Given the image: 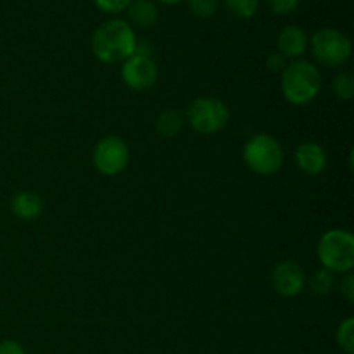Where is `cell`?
Instances as JSON below:
<instances>
[{
    "instance_id": "cell-1",
    "label": "cell",
    "mask_w": 354,
    "mask_h": 354,
    "mask_svg": "<svg viewBox=\"0 0 354 354\" xmlns=\"http://www.w3.org/2000/svg\"><path fill=\"white\" fill-rule=\"evenodd\" d=\"M133 28L123 19H111L100 24L92 37V50L100 62H124L137 50Z\"/></svg>"
},
{
    "instance_id": "cell-2",
    "label": "cell",
    "mask_w": 354,
    "mask_h": 354,
    "mask_svg": "<svg viewBox=\"0 0 354 354\" xmlns=\"http://www.w3.org/2000/svg\"><path fill=\"white\" fill-rule=\"evenodd\" d=\"M280 88L289 104L306 106L322 92V75L313 62L296 59L282 71Z\"/></svg>"
},
{
    "instance_id": "cell-3",
    "label": "cell",
    "mask_w": 354,
    "mask_h": 354,
    "mask_svg": "<svg viewBox=\"0 0 354 354\" xmlns=\"http://www.w3.org/2000/svg\"><path fill=\"white\" fill-rule=\"evenodd\" d=\"M318 259L330 273H349L354 268V237L349 230L334 228L318 241Z\"/></svg>"
},
{
    "instance_id": "cell-4",
    "label": "cell",
    "mask_w": 354,
    "mask_h": 354,
    "mask_svg": "<svg viewBox=\"0 0 354 354\" xmlns=\"http://www.w3.org/2000/svg\"><path fill=\"white\" fill-rule=\"evenodd\" d=\"M242 156L249 169L261 176L275 175L283 165L282 145L268 133H258L249 138L245 142Z\"/></svg>"
},
{
    "instance_id": "cell-5",
    "label": "cell",
    "mask_w": 354,
    "mask_h": 354,
    "mask_svg": "<svg viewBox=\"0 0 354 354\" xmlns=\"http://www.w3.org/2000/svg\"><path fill=\"white\" fill-rule=\"evenodd\" d=\"M189 124L201 135H213L223 130L230 120V111L216 97H199L187 111Z\"/></svg>"
},
{
    "instance_id": "cell-6",
    "label": "cell",
    "mask_w": 354,
    "mask_h": 354,
    "mask_svg": "<svg viewBox=\"0 0 354 354\" xmlns=\"http://www.w3.org/2000/svg\"><path fill=\"white\" fill-rule=\"evenodd\" d=\"M315 59L327 68H339L351 57V40L335 28H322L311 38Z\"/></svg>"
},
{
    "instance_id": "cell-7",
    "label": "cell",
    "mask_w": 354,
    "mask_h": 354,
    "mask_svg": "<svg viewBox=\"0 0 354 354\" xmlns=\"http://www.w3.org/2000/svg\"><path fill=\"white\" fill-rule=\"evenodd\" d=\"M130 161L128 145L116 135L100 138L93 147V165L97 171L106 176H116L127 169Z\"/></svg>"
},
{
    "instance_id": "cell-8",
    "label": "cell",
    "mask_w": 354,
    "mask_h": 354,
    "mask_svg": "<svg viewBox=\"0 0 354 354\" xmlns=\"http://www.w3.org/2000/svg\"><path fill=\"white\" fill-rule=\"evenodd\" d=\"M158 66L152 61L151 55L133 54L123 62V68H121L123 82L137 92H144L154 86V83L158 82Z\"/></svg>"
},
{
    "instance_id": "cell-9",
    "label": "cell",
    "mask_w": 354,
    "mask_h": 354,
    "mask_svg": "<svg viewBox=\"0 0 354 354\" xmlns=\"http://www.w3.org/2000/svg\"><path fill=\"white\" fill-rule=\"evenodd\" d=\"M272 286L275 292L282 297L299 296L306 286L304 270L292 259L277 263L272 272Z\"/></svg>"
},
{
    "instance_id": "cell-10",
    "label": "cell",
    "mask_w": 354,
    "mask_h": 354,
    "mask_svg": "<svg viewBox=\"0 0 354 354\" xmlns=\"http://www.w3.org/2000/svg\"><path fill=\"white\" fill-rule=\"evenodd\" d=\"M294 161L297 168L310 176H318L327 168L325 149L317 142H304L294 152Z\"/></svg>"
},
{
    "instance_id": "cell-11",
    "label": "cell",
    "mask_w": 354,
    "mask_h": 354,
    "mask_svg": "<svg viewBox=\"0 0 354 354\" xmlns=\"http://www.w3.org/2000/svg\"><path fill=\"white\" fill-rule=\"evenodd\" d=\"M277 47H279V54H282L286 59L301 57L308 48L306 31L299 26H294V24L286 26L279 33V38H277Z\"/></svg>"
},
{
    "instance_id": "cell-12",
    "label": "cell",
    "mask_w": 354,
    "mask_h": 354,
    "mask_svg": "<svg viewBox=\"0 0 354 354\" xmlns=\"http://www.w3.org/2000/svg\"><path fill=\"white\" fill-rule=\"evenodd\" d=\"M10 209L16 214L19 220H35L44 211V203H41L40 196L30 192V190H23V192H17L16 196L10 201Z\"/></svg>"
},
{
    "instance_id": "cell-13",
    "label": "cell",
    "mask_w": 354,
    "mask_h": 354,
    "mask_svg": "<svg viewBox=\"0 0 354 354\" xmlns=\"http://www.w3.org/2000/svg\"><path fill=\"white\" fill-rule=\"evenodd\" d=\"M127 10L128 17L140 28L152 26L159 17L158 6L152 0H131Z\"/></svg>"
},
{
    "instance_id": "cell-14",
    "label": "cell",
    "mask_w": 354,
    "mask_h": 354,
    "mask_svg": "<svg viewBox=\"0 0 354 354\" xmlns=\"http://www.w3.org/2000/svg\"><path fill=\"white\" fill-rule=\"evenodd\" d=\"M183 116L175 109H166L156 120V133L162 138H173L182 131Z\"/></svg>"
},
{
    "instance_id": "cell-15",
    "label": "cell",
    "mask_w": 354,
    "mask_h": 354,
    "mask_svg": "<svg viewBox=\"0 0 354 354\" xmlns=\"http://www.w3.org/2000/svg\"><path fill=\"white\" fill-rule=\"evenodd\" d=\"M335 339H337V344L342 351L346 354H354V318H346L339 325Z\"/></svg>"
},
{
    "instance_id": "cell-16",
    "label": "cell",
    "mask_w": 354,
    "mask_h": 354,
    "mask_svg": "<svg viewBox=\"0 0 354 354\" xmlns=\"http://www.w3.org/2000/svg\"><path fill=\"white\" fill-rule=\"evenodd\" d=\"M310 289L311 292L317 294V296H327V294L334 289V273H330L325 268L318 270V272L311 277Z\"/></svg>"
},
{
    "instance_id": "cell-17",
    "label": "cell",
    "mask_w": 354,
    "mask_h": 354,
    "mask_svg": "<svg viewBox=\"0 0 354 354\" xmlns=\"http://www.w3.org/2000/svg\"><path fill=\"white\" fill-rule=\"evenodd\" d=\"M225 6L234 16L241 19H251L258 12L259 0H225Z\"/></svg>"
},
{
    "instance_id": "cell-18",
    "label": "cell",
    "mask_w": 354,
    "mask_h": 354,
    "mask_svg": "<svg viewBox=\"0 0 354 354\" xmlns=\"http://www.w3.org/2000/svg\"><path fill=\"white\" fill-rule=\"evenodd\" d=\"M332 88L339 100H351L354 97V76L351 73H341L332 82Z\"/></svg>"
},
{
    "instance_id": "cell-19",
    "label": "cell",
    "mask_w": 354,
    "mask_h": 354,
    "mask_svg": "<svg viewBox=\"0 0 354 354\" xmlns=\"http://www.w3.org/2000/svg\"><path fill=\"white\" fill-rule=\"evenodd\" d=\"M189 9L197 17H211L218 10V0H189Z\"/></svg>"
},
{
    "instance_id": "cell-20",
    "label": "cell",
    "mask_w": 354,
    "mask_h": 354,
    "mask_svg": "<svg viewBox=\"0 0 354 354\" xmlns=\"http://www.w3.org/2000/svg\"><path fill=\"white\" fill-rule=\"evenodd\" d=\"M95 6L99 7L100 10L107 14H118L121 10H127V7L130 6L131 0H93Z\"/></svg>"
},
{
    "instance_id": "cell-21",
    "label": "cell",
    "mask_w": 354,
    "mask_h": 354,
    "mask_svg": "<svg viewBox=\"0 0 354 354\" xmlns=\"http://www.w3.org/2000/svg\"><path fill=\"white\" fill-rule=\"evenodd\" d=\"M268 6L279 16H287V14H292L297 9L299 0H268Z\"/></svg>"
},
{
    "instance_id": "cell-22",
    "label": "cell",
    "mask_w": 354,
    "mask_h": 354,
    "mask_svg": "<svg viewBox=\"0 0 354 354\" xmlns=\"http://www.w3.org/2000/svg\"><path fill=\"white\" fill-rule=\"evenodd\" d=\"M286 66H287L286 57H283L282 54H279V52L270 54L268 57H266V69H268L270 73H282L283 69H286Z\"/></svg>"
},
{
    "instance_id": "cell-23",
    "label": "cell",
    "mask_w": 354,
    "mask_h": 354,
    "mask_svg": "<svg viewBox=\"0 0 354 354\" xmlns=\"http://www.w3.org/2000/svg\"><path fill=\"white\" fill-rule=\"evenodd\" d=\"M341 294L348 303H354V275L351 272L346 273L341 282Z\"/></svg>"
},
{
    "instance_id": "cell-24",
    "label": "cell",
    "mask_w": 354,
    "mask_h": 354,
    "mask_svg": "<svg viewBox=\"0 0 354 354\" xmlns=\"http://www.w3.org/2000/svg\"><path fill=\"white\" fill-rule=\"evenodd\" d=\"M0 354H26L23 346L16 341H2L0 342Z\"/></svg>"
},
{
    "instance_id": "cell-25",
    "label": "cell",
    "mask_w": 354,
    "mask_h": 354,
    "mask_svg": "<svg viewBox=\"0 0 354 354\" xmlns=\"http://www.w3.org/2000/svg\"><path fill=\"white\" fill-rule=\"evenodd\" d=\"M161 3H168V6H171V3H178L182 2V0H159Z\"/></svg>"
}]
</instances>
